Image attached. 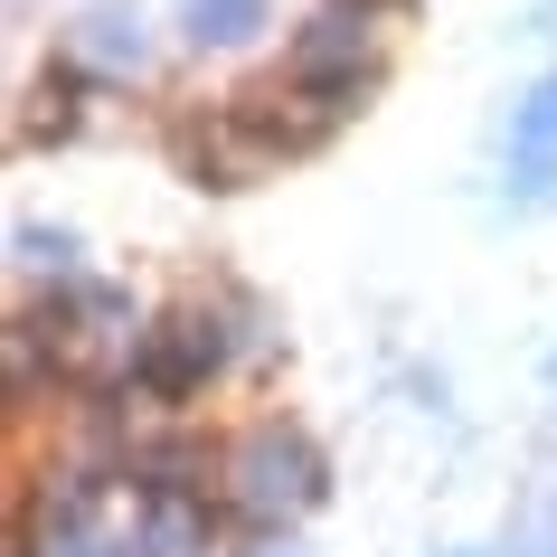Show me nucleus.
<instances>
[{
  "label": "nucleus",
  "instance_id": "1",
  "mask_svg": "<svg viewBox=\"0 0 557 557\" xmlns=\"http://www.w3.org/2000/svg\"><path fill=\"white\" fill-rule=\"evenodd\" d=\"M407 10L416 0H322V10L294 20L284 66H274L256 95H236V104L256 114V133H264L274 161L322 151L331 133L369 104V86L387 76V48H397V29H407Z\"/></svg>",
  "mask_w": 557,
  "mask_h": 557
},
{
  "label": "nucleus",
  "instance_id": "12",
  "mask_svg": "<svg viewBox=\"0 0 557 557\" xmlns=\"http://www.w3.org/2000/svg\"><path fill=\"white\" fill-rule=\"evenodd\" d=\"M256 557H294V539H284V548H256Z\"/></svg>",
  "mask_w": 557,
  "mask_h": 557
},
{
  "label": "nucleus",
  "instance_id": "5",
  "mask_svg": "<svg viewBox=\"0 0 557 557\" xmlns=\"http://www.w3.org/2000/svg\"><path fill=\"white\" fill-rule=\"evenodd\" d=\"M133 548L143 557H227L236 529L218 510V492H161V500H133Z\"/></svg>",
  "mask_w": 557,
  "mask_h": 557
},
{
  "label": "nucleus",
  "instance_id": "3",
  "mask_svg": "<svg viewBox=\"0 0 557 557\" xmlns=\"http://www.w3.org/2000/svg\"><path fill=\"white\" fill-rule=\"evenodd\" d=\"M322 500H331V463L294 416H246L218 444V510L246 548H284Z\"/></svg>",
  "mask_w": 557,
  "mask_h": 557
},
{
  "label": "nucleus",
  "instance_id": "10",
  "mask_svg": "<svg viewBox=\"0 0 557 557\" xmlns=\"http://www.w3.org/2000/svg\"><path fill=\"white\" fill-rule=\"evenodd\" d=\"M510 161H557V76H539L510 104Z\"/></svg>",
  "mask_w": 557,
  "mask_h": 557
},
{
  "label": "nucleus",
  "instance_id": "13",
  "mask_svg": "<svg viewBox=\"0 0 557 557\" xmlns=\"http://www.w3.org/2000/svg\"><path fill=\"white\" fill-rule=\"evenodd\" d=\"M444 557H492V548H444Z\"/></svg>",
  "mask_w": 557,
  "mask_h": 557
},
{
  "label": "nucleus",
  "instance_id": "4",
  "mask_svg": "<svg viewBox=\"0 0 557 557\" xmlns=\"http://www.w3.org/2000/svg\"><path fill=\"white\" fill-rule=\"evenodd\" d=\"M161 143H171V161L199 180V189H246L256 171H274V151H264L256 114H246L236 95H227V104H189V114H171Z\"/></svg>",
  "mask_w": 557,
  "mask_h": 557
},
{
  "label": "nucleus",
  "instance_id": "9",
  "mask_svg": "<svg viewBox=\"0 0 557 557\" xmlns=\"http://www.w3.org/2000/svg\"><path fill=\"white\" fill-rule=\"evenodd\" d=\"M264 20H274V0H180V38L199 48V58H227V48H256Z\"/></svg>",
  "mask_w": 557,
  "mask_h": 557
},
{
  "label": "nucleus",
  "instance_id": "8",
  "mask_svg": "<svg viewBox=\"0 0 557 557\" xmlns=\"http://www.w3.org/2000/svg\"><path fill=\"white\" fill-rule=\"evenodd\" d=\"M10 274H20V302H29V294H58V284L86 274V246H76V227L20 218V227H10Z\"/></svg>",
  "mask_w": 557,
  "mask_h": 557
},
{
  "label": "nucleus",
  "instance_id": "7",
  "mask_svg": "<svg viewBox=\"0 0 557 557\" xmlns=\"http://www.w3.org/2000/svg\"><path fill=\"white\" fill-rule=\"evenodd\" d=\"M20 557H143L133 548V500H95V510H48V520L10 529Z\"/></svg>",
  "mask_w": 557,
  "mask_h": 557
},
{
  "label": "nucleus",
  "instance_id": "2",
  "mask_svg": "<svg viewBox=\"0 0 557 557\" xmlns=\"http://www.w3.org/2000/svg\"><path fill=\"white\" fill-rule=\"evenodd\" d=\"M264 359H274L264 302L236 294V284H199V294H180L171 312H151L143 359H133V379H123L114 397H123V407H143V416H189L199 397L256 379Z\"/></svg>",
  "mask_w": 557,
  "mask_h": 557
},
{
  "label": "nucleus",
  "instance_id": "11",
  "mask_svg": "<svg viewBox=\"0 0 557 557\" xmlns=\"http://www.w3.org/2000/svg\"><path fill=\"white\" fill-rule=\"evenodd\" d=\"M510 557H557V500H548V510H539V520L520 529V539H510Z\"/></svg>",
  "mask_w": 557,
  "mask_h": 557
},
{
  "label": "nucleus",
  "instance_id": "6",
  "mask_svg": "<svg viewBox=\"0 0 557 557\" xmlns=\"http://www.w3.org/2000/svg\"><path fill=\"white\" fill-rule=\"evenodd\" d=\"M66 66L95 76V86H133V76H151V20L133 10V0L86 10V20L66 29Z\"/></svg>",
  "mask_w": 557,
  "mask_h": 557
}]
</instances>
